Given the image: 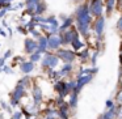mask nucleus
<instances>
[{
	"mask_svg": "<svg viewBox=\"0 0 122 119\" xmlns=\"http://www.w3.org/2000/svg\"><path fill=\"white\" fill-rule=\"evenodd\" d=\"M74 24H75V17H67V19H64L63 24H62V26L59 28V30H61V33L66 32L67 29H71V28H74Z\"/></svg>",
	"mask_w": 122,
	"mask_h": 119,
	"instance_id": "obj_9",
	"label": "nucleus"
},
{
	"mask_svg": "<svg viewBox=\"0 0 122 119\" xmlns=\"http://www.w3.org/2000/svg\"><path fill=\"white\" fill-rule=\"evenodd\" d=\"M117 11L122 12V0H117Z\"/></svg>",
	"mask_w": 122,
	"mask_h": 119,
	"instance_id": "obj_18",
	"label": "nucleus"
},
{
	"mask_svg": "<svg viewBox=\"0 0 122 119\" xmlns=\"http://www.w3.org/2000/svg\"><path fill=\"white\" fill-rule=\"evenodd\" d=\"M74 73V63H64L63 68L61 69V76L64 77V76H71Z\"/></svg>",
	"mask_w": 122,
	"mask_h": 119,
	"instance_id": "obj_10",
	"label": "nucleus"
},
{
	"mask_svg": "<svg viewBox=\"0 0 122 119\" xmlns=\"http://www.w3.org/2000/svg\"><path fill=\"white\" fill-rule=\"evenodd\" d=\"M91 52H92V47H91L89 45H88L87 47H84L83 50L77 51V60L80 62L81 66H87V63H89Z\"/></svg>",
	"mask_w": 122,
	"mask_h": 119,
	"instance_id": "obj_5",
	"label": "nucleus"
},
{
	"mask_svg": "<svg viewBox=\"0 0 122 119\" xmlns=\"http://www.w3.org/2000/svg\"><path fill=\"white\" fill-rule=\"evenodd\" d=\"M88 4H89L91 13L95 19L105 16V1L104 0H88Z\"/></svg>",
	"mask_w": 122,
	"mask_h": 119,
	"instance_id": "obj_1",
	"label": "nucleus"
},
{
	"mask_svg": "<svg viewBox=\"0 0 122 119\" xmlns=\"http://www.w3.org/2000/svg\"><path fill=\"white\" fill-rule=\"evenodd\" d=\"M49 43H50V47L55 48V50H58L61 46H63V42H62V37H51V39L49 41Z\"/></svg>",
	"mask_w": 122,
	"mask_h": 119,
	"instance_id": "obj_13",
	"label": "nucleus"
},
{
	"mask_svg": "<svg viewBox=\"0 0 122 119\" xmlns=\"http://www.w3.org/2000/svg\"><path fill=\"white\" fill-rule=\"evenodd\" d=\"M100 54H101V51H98V50H96V48H93V47H92V52H91V59H89V66L95 67L96 64H97V59H98V56H100Z\"/></svg>",
	"mask_w": 122,
	"mask_h": 119,
	"instance_id": "obj_12",
	"label": "nucleus"
},
{
	"mask_svg": "<svg viewBox=\"0 0 122 119\" xmlns=\"http://www.w3.org/2000/svg\"><path fill=\"white\" fill-rule=\"evenodd\" d=\"M105 1V16H112L117 11V0H104Z\"/></svg>",
	"mask_w": 122,
	"mask_h": 119,
	"instance_id": "obj_7",
	"label": "nucleus"
},
{
	"mask_svg": "<svg viewBox=\"0 0 122 119\" xmlns=\"http://www.w3.org/2000/svg\"><path fill=\"white\" fill-rule=\"evenodd\" d=\"M118 88H122V75H118Z\"/></svg>",
	"mask_w": 122,
	"mask_h": 119,
	"instance_id": "obj_19",
	"label": "nucleus"
},
{
	"mask_svg": "<svg viewBox=\"0 0 122 119\" xmlns=\"http://www.w3.org/2000/svg\"><path fill=\"white\" fill-rule=\"evenodd\" d=\"M116 101H114V100H112V98H110V100H106V102H105V107L106 109H113V107H116Z\"/></svg>",
	"mask_w": 122,
	"mask_h": 119,
	"instance_id": "obj_15",
	"label": "nucleus"
},
{
	"mask_svg": "<svg viewBox=\"0 0 122 119\" xmlns=\"http://www.w3.org/2000/svg\"><path fill=\"white\" fill-rule=\"evenodd\" d=\"M105 25H106V17H96L93 20L92 24V30L96 38H104V33H105Z\"/></svg>",
	"mask_w": 122,
	"mask_h": 119,
	"instance_id": "obj_2",
	"label": "nucleus"
},
{
	"mask_svg": "<svg viewBox=\"0 0 122 119\" xmlns=\"http://www.w3.org/2000/svg\"><path fill=\"white\" fill-rule=\"evenodd\" d=\"M116 110H117V119H122V105H117Z\"/></svg>",
	"mask_w": 122,
	"mask_h": 119,
	"instance_id": "obj_17",
	"label": "nucleus"
},
{
	"mask_svg": "<svg viewBox=\"0 0 122 119\" xmlns=\"http://www.w3.org/2000/svg\"><path fill=\"white\" fill-rule=\"evenodd\" d=\"M93 77H95V75H84V76L76 77V88H75L74 92L80 93L83 89H84L85 85H88L91 81H92Z\"/></svg>",
	"mask_w": 122,
	"mask_h": 119,
	"instance_id": "obj_4",
	"label": "nucleus"
},
{
	"mask_svg": "<svg viewBox=\"0 0 122 119\" xmlns=\"http://www.w3.org/2000/svg\"><path fill=\"white\" fill-rule=\"evenodd\" d=\"M116 26H117V30H118V32L122 34V12H121V14H119L118 20H117V24H116Z\"/></svg>",
	"mask_w": 122,
	"mask_h": 119,
	"instance_id": "obj_16",
	"label": "nucleus"
},
{
	"mask_svg": "<svg viewBox=\"0 0 122 119\" xmlns=\"http://www.w3.org/2000/svg\"><path fill=\"white\" fill-rule=\"evenodd\" d=\"M118 75H122V59L119 60V71H118Z\"/></svg>",
	"mask_w": 122,
	"mask_h": 119,
	"instance_id": "obj_20",
	"label": "nucleus"
},
{
	"mask_svg": "<svg viewBox=\"0 0 122 119\" xmlns=\"http://www.w3.org/2000/svg\"><path fill=\"white\" fill-rule=\"evenodd\" d=\"M58 58L64 63H75L77 59V52L72 48H62L58 51Z\"/></svg>",
	"mask_w": 122,
	"mask_h": 119,
	"instance_id": "obj_3",
	"label": "nucleus"
},
{
	"mask_svg": "<svg viewBox=\"0 0 122 119\" xmlns=\"http://www.w3.org/2000/svg\"><path fill=\"white\" fill-rule=\"evenodd\" d=\"M114 101H116V105H122V88H118L114 95Z\"/></svg>",
	"mask_w": 122,
	"mask_h": 119,
	"instance_id": "obj_14",
	"label": "nucleus"
},
{
	"mask_svg": "<svg viewBox=\"0 0 122 119\" xmlns=\"http://www.w3.org/2000/svg\"><path fill=\"white\" fill-rule=\"evenodd\" d=\"M77 95H79V93H76V92H72L71 94L68 95V105H70V107L72 109V110H75L76 109V106H77Z\"/></svg>",
	"mask_w": 122,
	"mask_h": 119,
	"instance_id": "obj_11",
	"label": "nucleus"
},
{
	"mask_svg": "<svg viewBox=\"0 0 122 119\" xmlns=\"http://www.w3.org/2000/svg\"><path fill=\"white\" fill-rule=\"evenodd\" d=\"M87 46H88L87 41H84V38H83L81 35L76 37L74 41H72V43H71L72 50H75L76 52H77V51H80V50H83V48H84V47H87Z\"/></svg>",
	"mask_w": 122,
	"mask_h": 119,
	"instance_id": "obj_6",
	"label": "nucleus"
},
{
	"mask_svg": "<svg viewBox=\"0 0 122 119\" xmlns=\"http://www.w3.org/2000/svg\"><path fill=\"white\" fill-rule=\"evenodd\" d=\"M74 1H76L77 4H81V3H85V1H88V0H74Z\"/></svg>",
	"mask_w": 122,
	"mask_h": 119,
	"instance_id": "obj_21",
	"label": "nucleus"
},
{
	"mask_svg": "<svg viewBox=\"0 0 122 119\" xmlns=\"http://www.w3.org/2000/svg\"><path fill=\"white\" fill-rule=\"evenodd\" d=\"M71 113H72V109L70 107L68 103H64V105L61 106V113H59V116L62 119H70L71 118Z\"/></svg>",
	"mask_w": 122,
	"mask_h": 119,
	"instance_id": "obj_8",
	"label": "nucleus"
}]
</instances>
